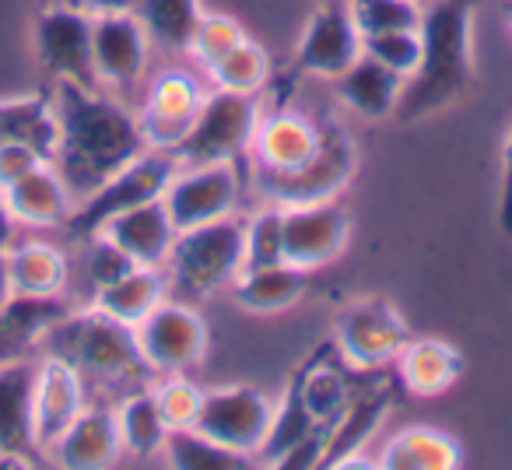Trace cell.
Returning a JSON list of instances; mask_svg holds the SVG:
<instances>
[{"mask_svg":"<svg viewBox=\"0 0 512 470\" xmlns=\"http://www.w3.org/2000/svg\"><path fill=\"white\" fill-rule=\"evenodd\" d=\"M53 106L60 120L53 165L78 200H85L123 165L148 151L137 113L106 88L64 81V85H53Z\"/></svg>","mask_w":512,"mask_h":470,"instance_id":"obj_1","label":"cell"},{"mask_svg":"<svg viewBox=\"0 0 512 470\" xmlns=\"http://www.w3.org/2000/svg\"><path fill=\"white\" fill-rule=\"evenodd\" d=\"M39 355H53L71 365L85 383L88 400L99 404H116L130 390L155 383V372L137 348L134 327L95 306L67 309L60 320H53L39 341Z\"/></svg>","mask_w":512,"mask_h":470,"instance_id":"obj_2","label":"cell"},{"mask_svg":"<svg viewBox=\"0 0 512 470\" xmlns=\"http://www.w3.org/2000/svg\"><path fill=\"white\" fill-rule=\"evenodd\" d=\"M421 64L404 81L393 116L425 120L474 85V0H432L421 15Z\"/></svg>","mask_w":512,"mask_h":470,"instance_id":"obj_3","label":"cell"},{"mask_svg":"<svg viewBox=\"0 0 512 470\" xmlns=\"http://www.w3.org/2000/svg\"><path fill=\"white\" fill-rule=\"evenodd\" d=\"M242 264H246V250H242L239 214L183 228L172 243L169 260H165L172 285L186 299H204V295L228 288L242 274Z\"/></svg>","mask_w":512,"mask_h":470,"instance_id":"obj_4","label":"cell"},{"mask_svg":"<svg viewBox=\"0 0 512 470\" xmlns=\"http://www.w3.org/2000/svg\"><path fill=\"white\" fill-rule=\"evenodd\" d=\"M358 169V155L351 137L337 123H323L320 148L313 158L285 172L253 169V190L264 204L295 207V204H320V200H337V193L351 183Z\"/></svg>","mask_w":512,"mask_h":470,"instance_id":"obj_5","label":"cell"},{"mask_svg":"<svg viewBox=\"0 0 512 470\" xmlns=\"http://www.w3.org/2000/svg\"><path fill=\"white\" fill-rule=\"evenodd\" d=\"M260 113H264L260 95L211 88L200 102V113L193 120L190 134L179 141L172 155H176L179 165L239 162L242 155H249Z\"/></svg>","mask_w":512,"mask_h":470,"instance_id":"obj_6","label":"cell"},{"mask_svg":"<svg viewBox=\"0 0 512 470\" xmlns=\"http://www.w3.org/2000/svg\"><path fill=\"white\" fill-rule=\"evenodd\" d=\"M176 165L179 162L172 151H141L134 162H127L116 176H109L99 190L88 193L85 200H78V207H74L71 221L64 228L74 239H88L116 214L130 211L137 204H148V200H158L165 193V186H169Z\"/></svg>","mask_w":512,"mask_h":470,"instance_id":"obj_7","label":"cell"},{"mask_svg":"<svg viewBox=\"0 0 512 470\" xmlns=\"http://www.w3.org/2000/svg\"><path fill=\"white\" fill-rule=\"evenodd\" d=\"M92 22L95 15L71 4H50L39 11L36 29H32V43H36V60L53 85H85L99 88L95 78V60H92Z\"/></svg>","mask_w":512,"mask_h":470,"instance_id":"obj_8","label":"cell"},{"mask_svg":"<svg viewBox=\"0 0 512 470\" xmlns=\"http://www.w3.org/2000/svg\"><path fill=\"white\" fill-rule=\"evenodd\" d=\"M242 200V172L235 162H207V165H176L162 204L169 211L176 232L207 221L228 218L239 211Z\"/></svg>","mask_w":512,"mask_h":470,"instance_id":"obj_9","label":"cell"},{"mask_svg":"<svg viewBox=\"0 0 512 470\" xmlns=\"http://www.w3.org/2000/svg\"><path fill=\"white\" fill-rule=\"evenodd\" d=\"M134 337L155 379L197 369L207 355V323L186 302L162 299L134 327Z\"/></svg>","mask_w":512,"mask_h":470,"instance_id":"obj_10","label":"cell"},{"mask_svg":"<svg viewBox=\"0 0 512 470\" xmlns=\"http://www.w3.org/2000/svg\"><path fill=\"white\" fill-rule=\"evenodd\" d=\"M274 418V400L256 386H218V390H204L200 411L193 428L211 435L214 442L246 453L256 460L260 446L267 439V428Z\"/></svg>","mask_w":512,"mask_h":470,"instance_id":"obj_11","label":"cell"},{"mask_svg":"<svg viewBox=\"0 0 512 470\" xmlns=\"http://www.w3.org/2000/svg\"><path fill=\"white\" fill-rule=\"evenodd\" d=\"M341 358L355 369H383L397 362L400 348L411 341L407 320L390 299H358L337 313L334 323Z\"/></svg>","mask_w":512,"mask_h":470,"instance_id":"obj_12","label":"cell"},{"mask_svg":"<svg viewBox=\"0 0 512 470\" xmlns=\"http://www.w3.org/2000/svg\"><path fill=\"white\" fill-rule=\"evenodd\" d=\"M207 88L186 67H165L144 85V102L137 109V123L148 141V148L176 151L179 141L190 134L193 120L200 113Z\"/></svg>","mask_w":512,"mask_h":470,"instance_id":"obj_13","label":"cell"},{"mask_svg":"<svg viewBox=\"0 0 512 470\" xmlns=\"http://www.w3.org/2000/svg\"><path fill=\"white\" fill-rule=\"evenodd\" d=\"M92 60L99 88L120 95L144 85L151 64V36L134 11H106L92 22Z\"/></svg>","mask_w":512,"mask_h":470,"instance_id":"obj_14","label":"cell"},{"mask_svg":"<svg viewBox=\"0 0 512 470\" xmlns=\"http://www.w3.org/2000/svg\"><path fill=\"white\" fill-rule=\"evenodd\" d=\"M36 372L39 355L11 358L0 365V467H32L43 460L32 414Z\"/></svg>","mask_w":512,"mask_h":470,"instance_id":"obj_15","label":"cell"},{"mask_svg":"<svg viewBox=\"0 0 512 470\" xmlns=\"http://www.w3.org/2000/svg\"><path fill=\"white\" fill-rule=\"evenodd\" d=\"M281 232H285V260L302 271H320L337 260L348 246L351 214L337 200L320 204L281 207Z\"/></svg>","mask_w":512,"mask_h":470,"instance_id":"obj_16","label":"cell"},{"mask_svg":"<svg viewBox=\"0 0 512 470\" xmlns=\"http://www.w3.org/2000/svg\"><path fill=\"white\" fill-rule=\"evenodd\" d=\"M362 57V32L348 15V0H323L309 15L295 46V67L309 78L334 81Z\"/></svg>","mask_w":512,"mask_h":470,"instance_id":"obj_17","label":"cell"},{"mask_svg":"<svg viewBox=\"0 0 512 470\" xmlns=\"http://www.w3.org/2000/svg\"><path fill=\"white\" fill-rule=\"evenodd\" d=\"M53 463L71 470H102L113 467L123 456L120 421H116V404H99L88 400V407L67 425V432L46 449Z\"/></svg>","mask_w":512,"mask_h":470,"instance_id":"obj_18","label":"cell"},{"mask_svg":"<svg viewBox=\"0 0 512 470\" xmlns=\"http://www.w3.org/2000/svg\"><path fill=\"white\" fill-rule=\"evenodd\" d=\"M320 137L323 123L309 120L299 109H264L253 130V144H249L253 169H295L306 158H313V151L320 148Z\"/></svg>","mask_w":512,"mask_h":470,"instance_id":"obj_19","label":"cell"},{"mask_svg":"<svg viewBox=\"0 0 512 470\" xmlns=\"http://www.w3.org/2000/svg\"><path fill=\"white\" fill-rule=\"evenodd\" d=\"M85 407H88V390L78 372L67 362H60V358L39 355L32 414H36V442H39V449H43V456Z\"/></svg>","mask_w":512,"mask_h":470,"instance_id":"obj_20","label":"cell"},{"mask_svg":"<svg viewBox=\"0 0 512 470\" xmlns=\"http://www.w3.org/2000/svg\"><path fill=\"white\" fill-rule=\"evenodd\" d=\"M0 193L8 200V211L18 221V228H32V232L64 228L71 221L74 207H78V197L71 193V186L64 183L53 162H43L39 169H32L29 176H22Z\"/></svg>","mask_w":512,"mask_h":470,"instance_id":"obj_21","label":"cell"},{"mask_svg":"<svg viewBox=\"0 0 512 470\" xmlns=\"http://www.w3.org/2000/svg\"><path fill=\"white\" fill-rule=\"evenodd\" d=\"M99 235H106L109 243H116L137 267H165L176 243V225H172L169 211H165L162 197L137 204L130 211L109 218L99 228Z\"/></svg>","mask_w":512,"mask_h":470,"instance_id":"obj_22","label":"cell"},{"mask_svg":"<svg viewBox=\"0 0 512 470\" xmlns=\"http://www.w3.org/2000/svg\"><path fill=\"white\" fill-rule=\"evenodd\" d=\"M404 81L407 78H400L397 71L362 53L348 71L334 78V92L344 102V109H351L362 120H386V116L397 113Z\"/></svg>","mask_w":512,"mask_h":470,"instance_id":"obj_23","label":"cell"},{"mask_svg":"<svg viewBox=\"0 0 512 470\" xmlns=\"http://www.w3.org/2000/svg\"><path fill=\"white\" fill-rule=\"evenodd\" d=\"M11 285L22 299H60L71 281V264L60 246L46 239H15L8 246Z\"/></svg>","mask_w":512,"mask_h":470,"instance_id":"obj_24","label":"cell"},{"mask_svg":"<svg viewBox=\"0 0 512 470\" xmlns=\"http://www.w3.org/2000/svg\"><path fill=\"white\" fill-rule=\"evenodd\" d=\"M60 120L53 95H15L0 99V144H29L43 158L57 155Z\"/></svg>","mask_w":512,"mask_h":470,"instance_id":"obj_25","label":"cell"},{"mask_svg":"<svg viewBox=\"0 0 512 470\" xmlns=\"http://www.w3.org/2000/svg\"><path fill=\"white\" fill-rule=\"evenodd\" d=\"M232 288H235V302L242 309H249V313H281V309L295 306L306 295L309 271L281 260V264L242 271L232 281Z\"/></svg>","mask_w":512,"mask_h":470,"instance_id":"obj_26","label":"cell"},{"mask_svg":"<svg viewBox=\"0 0 512 470\" xmlns=\"http://www.w3.org/2000/svg\"><path fill=\"white\" fill-rule=\"evenodd\" d=\"M397 372L400 383L407 386V393L414 397H439L460 376V351L446 341H407L397 355Z\"/></svg>","mask_w":512,"mask_h":470,"instance_id":"obj_27","label":"cell"},{"mask_svg":"<svg viewBox=\"0 0 512 470\" xmlns=\"http://www.w3.org/2000/svg\"><path fill=\"white\" fill-rule=\"evenodd\" d=\"M64 299H15L8 306H0V365L11 358L36 355L39 341H43L46 327L67 313Z\"/></svg>","mask_w":512,"mask_h":470,"instance_id":"obj_28","label":"cell"},{"mask_svg":"<svg viewBox=\"0 0 512 470\" xmlns=\"http://www.w3.org/2000/svg\"><path fill=\"white\" fill-rule=\"evenodd\" d=\"M463 456L453 435L428 425H411L404 432L390 435L383 453L376 456V467L383 470H449Z\"/></svg>","mask_w":512,"mask_h":470,"instance_id":"obj_29","label":"cell"},{"mask_svg":"<svg viewBox=\"0 0 512 470\" xmlns=\"http://www.w3.org/2000/svg\"><path fill=\"white\" fill-rule=\"evenodd\" d=\"M165 292H169V281H165L162 267H134L123 278H116L113 285L99 288L88 306L102 309L106 316L127 323V327H137L165 299Z\"/></svg>","mask_w":512,"mask_h":470,"instance_id":"obj_30","label":"cell"},{"mask_svg":"<svg viewBox=\"0 0 512 470\" xmlns=\"http://www.w3.org/2000/svg\"><path fill=\"white\" fill-rule=\"evenodd\" d=\"M386 411H390L386 386H362V390H355L344 414L330 425V449L323 467H337L344 456H355L376 435V428L383 425Z\"/></svg>","mask_w":512,"mask_h":470,"instance_id":"obj_31","label":"cell"},{"mask_svg":"<svg viewBox=\"0 0 512 470\" xmlns=\"http://www.w3.org/2000/svg\"><path fill=\"white\" fill-rule=\"evenodd\" d=\"M116 421H120L123 453L137 456V460L162 453L165 439H169V425H165L162 407L155 400V383L130 390L127 397L116 400Z\"/></svg>","mask_w":512,"mask_h":470,"instance_id":"obj_32","label":"cell"},{"mask_svg":"<svg viewBox=\"0 0 512 470\" xmlns=\"http://www.w3.org/2000/svg\"><path fill=\"white\" fill-rule=\"evenodd\" d=\"M130 11L151 36V46H162L172 53H186L200 18H204L200 0H134Z\"/></svg>","mask_w":512,"mask_h":470,"instance_id":"obj_33","label":"cell"},{"mask_svg":"<svg viewBox=\"0 0 512 470\" xmlns=\"http://www.w3.org/2000/svg\"><path fill=\"white\" fill-rule=\"evenodd\" d=\"M355 390L358 386L351 383L344 365L320 362V358H316V362L299 376V383H295V393H299V400L306 404V411L313 414V421L316 425H327V428L344 414V407L351 404Z\"/></svg>","mask_w":512,"mask_h":470,"instance_id":"obj_34","label":"cell"},{"mask_svg":"<svg viewBox=\"0 0 512 470\" xmlns=\"http://www.w3.org/2000/svg\"><path fill=\"white\" fill-rule=\"evenodd\" d=\"M162 456L169 467L179 470H239L253 467V456L235 453V449L214 442L211 435L197 432V428H172L169 439L162 446Z\"/></svg>","mask_w":512,"mask_h":470,"instance_id":"obj_35","label":"cell"},{"mask_svg":"<svg viewBox=\"0 0 512 470\" xmlns=\"http://www.w3.org/2000/svg\"><path fill=\"white\" fill-rule=\"evenodd\" d=\"M214 88L242 95H260V88L271 81V57L264 46H256L253 39H242L235 50H228L218 64L207 71Z\"/></svg>","mask_w":512,"mask_h":470,"instance_id":"obj_36","label":"cell"},{"mask_svg":"<svg viewBox=\"0 0 512 470\" xmlns=\"http://www.w3.org/2000/svg\"><path fill=\"white\" fill-rule=\"evenodd\" d=\"M313 428H316L313 414L306 411V404H302L299 393H295V386H292V390L285 393V400H281V404H274L271 428H267L264 446H260V453H256V463H267V467H274V463H278L281 456L295 446V442L306 439Z\"/></svg>","mask_w":512,"mask_h":470,"instance_id":"obj_37","label":"cell"},{"mask_svg":"<svg viewBox=\"0 0 512 470\" xmlns=\"http://www.w3.org/2000/svg\"><path fill=\"white\" fill-rule=\"evenodd\" d=\"M242 250H246L242 271L281 264L285 260V232H281L278 204H264L260 211L249 214V218H242Z\"/></svg>","mask_w":512,"mask_h":470,"instance_id":"obj_38","label":"cell"},{"mask_svg":"<svg viewBox=\"0 0 512 470\" xmlns=\"http://www.w3.org/2000/svg\"><path fill=\"white\" fill-rule=\"evenodd\" d=\"M348 15L355 29L365 36H379V32H404L421 29V0H348Z\"/></svg>","mask_w":512,"mask_h":470,"instance_id":"obj_39","label":"cell"},{"mask_svg":"<svg viewBox=\"0 0 512 470\" xmlns=\"http://www.w3.org/2000/svg\"><path fill=\"white\" fill-rule=\"evenodd\" d=\"M242 39H246V32H242V25L235 22V18L204 11V18H200V25H197V32H193L190 46H186V53H190V57L197 60L200 71L207 74L228 50H235Z\"/></svg>","mask_w":512,"mask_h":470,"instance_id":"obj_40","label":"cell"},{"mask_svg":"<svg viewBox=\"0 0 512 470\" xmlns=\"http://www.w3.org/2000/svg\"><path fill=\"white\" fill-rule=\"evenodd\" d=\"M155 400L162 407L165 425L172 428H193L200 411V400H204V390L193 383L186 372H172V376H158L155 379Z\"/></svg>","mask_w":512,"mask_h":470,"instance_id":"obj_41","label":"cell"},{"mask_svg":"<svg viewBox=\"0 0 512 470\" xmlns=\"http://www.w3.org/2000/svg\"><path fill=\"white\" fill-rule=\"evenodd\" d=\"M81 243H85V253H81V274H85V285L92 295L137 267L120 246L109 243L106 235L95 232V235H88V239H81Z\"/></svg>","mask_w":512,"mask_h":470,"instance_id":"obj_42","label":"cell"},{"mask_svg":"<svg viewBox=\"0 0 512 470\" xmlns=\"http://www.w3.org/2000/svg\"><path fill=\"white\" fill-rule=\"evenodd\" d=\"M362 53H369L372 60H379L383 67L397 71L400 78H411L421 64V32L404 29V32H379V36H365Z\"/></svg>","mask_w":512,"mask_h":470,"instance_id":"obj_43","label":"cell"},{"mask_svg":"<svg viewBox=\"0 0 512 470\" xmlns=\"http://www.w3.org/2000/svg\"><path fill=\"white\" fill-rule=\"evenodd\" d=\"M327 449H330V428L327 425H316L306 439H299L285 456H281L274 467L278 470H313L327 463Z\"/></svg>","mask_w":512,"mask_h":470,"instance_id":"obj_44","label":"cell"},{"mask_svg":"<svg viewBox=\"0 0 512 470\" xmlns=\"http://www.w3.org/2000/svg\"><path fill=\"white\" fill-rule=\"evenodd\" d=\"M43 162H50V158H43L36 148H29V144H0V190H8L11 183L29 176V172L39 169Z\"/></svg>","mask_w":512,"mask_h":470,"instance_id":"obj_45","label":"cell"},{"mask_svg":"<svg viewBox=\"0 0 512 470\" xmlns=\"http://www.w3.org/2000/svg\"><path fill=\"white\" fill-rule=\"evenodd\" d=\"M498 214H502L505 232H512V134L502 148V207H498Z\"/></svg>","mask_w":512,"mask_h":470,"instance_id":"obj_46","label":"cell"},{"mask_svg":"<svg viewBox=\"0 0 512 470\" xmlns=\"http://www.w3.org/2000/svg\"><path fill=\"white\" fill-rule=\"evenodd\" d=\"M60 4H71V8H81L88 15H106V11H130L134 0H60Z\"/></svg>","mask_w":512,"mask_h":470,"instance_id":"obj_47","label":"cell"},{"mask_svg":"<svg viewBox=\"0 0 512 470\" xmlns=\"http://www.w3.org/2000/svg\"><path fill=\"white\" fill-rule=\"evenodd\" d=\"M18 221L11 218V211H8V200H4V193H0V250H8L11 243L18 239Z\"/></svg>","mask_w":512,"mask_h":470,"instance_id":"obj_48","label":"cell"},{"mask_svg":"<svg viewBox=\"0 0 512 470\" xmlns=\"http://www.w3.org/2000/svg\"><path fill=\"white\" fill-rule=\"evenodd\" d=\"M15 299V285H11V264H8V250H0V306H8Z\"/></svg>","mask_w":512,"mask_h":470,"instance_id":"obj_49","label":"cell"}]
</instances>
